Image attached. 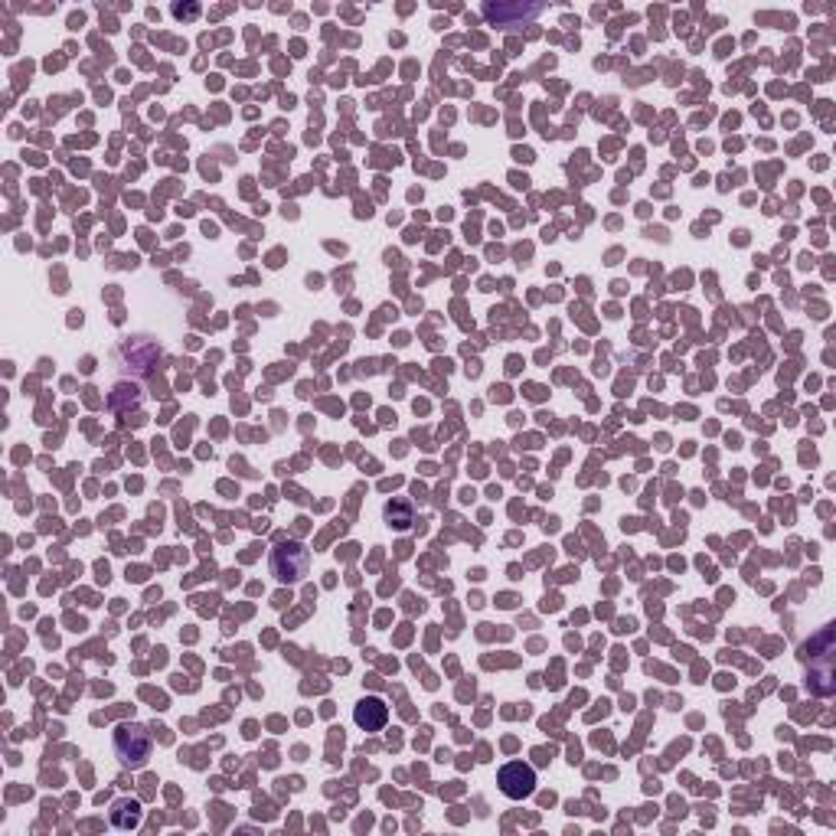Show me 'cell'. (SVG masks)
Segmentation results:
<instances>
[{"mask_svg":"<svg viewBox=\"0 0 836 836\" xmlns=\"http://www.w3.org/2000/svg\"><path fill=\"white\" fill-rule=\"evenodd\" d=\"M108 817H112V823H115L118 830H134L141 823V807L134 804V801H118Z\"/></svg>","mask_w":836,"mask_h":836,"instance_id":"8","label":"cell"},{"mask_svg":"<svg viewBox=\"0 0 836 836\" xmlns=\"http://www.w3.org/2000/svg\"><path fill=\"white\" fill-rule=\"evenodd\" d=\"M311 565V552L301 543H278L272 549V575L278 582H301Z\"/></svg>","mask_w":836,"mask_h":836,"instance_id":"4","label":"cell"},{"mask_svg":"<svg viewBox=\"0 0 836 836\" xmlns=\"http://www.w3.org/2000/svg\"><path fill=\"white\" fill-rule=\"evenodd\" d=\"M115 755L125 768H144L151 758V732L138 722H125L115 729Z\"/></svg>","mask_w":836,"mask_h":836,"instance_id":"2","label":"cell"},{"mask_svg":"<svg viewBox=\"0 0 836 836\" xmlns=\"http://www.w3.org/2000/svg\"><path fill=\"white\" fill-rule=\"evenodd\" d=\"M115 360L125 366L128 376H141V373H151L157 366V360H161V347H157L151 337H128L118 347Z\"/></svg>","mask_w":836,"mask_h":836,"instance_id":"3","label":"cell"},{"mask_svg":"<svg viewBox=\"0 0 836 836\" xmlns=\"http://www.w3.org/2000/svg\"><path fill=\"white\" fill-rule=\"evenodd\" d=\"M543 14V4H530V7H523V4H487L484 7V17L490 23H500V27H516V20H530V17H539Z\"/></svg>","mask_w":836,"mask_h":836,"instance_id":"7","label":"cell"},{"mask_svg":"<svg viewBox=\"0 0 836 836\" xmlns=\"http://www.w3.org/2000/svg\"><path fill=\"white\" fill-rule=\"evenodd\" d=\"M833 627H820L817 637H810V644L804 647V657L810 663V690L817 696H830L836 690L833 683Z\"/></svg>","mask_w":836,"mask_h":836,"instance_id":"1","label":"cell"},{"mask_svg":"<svg viewBox=\"0 0 836 836\" xmlns=\"http://www.w3.org/2000/svg\"><path fill=\"white\" fill-rule=\"evenodd\" d=\"M497 784H500L503 797L523 801V797H530L536 791V771L530 765H523V761H510V765L500 768Z\"/></svg>","mask_w":836,"mask_h":836,"instance_id":"5","label":"cell"},{"mask_svg":"<svg viewBox=\"0 0 836 836\" xmlns=\"http://www.w3.org/2000/svg\"><path fill=\"white\" fill-rule=\"evenodd\" d=\"M353 722L360 725L363 732H379V729H386V722H389V706H386V699H379V696H366L356 703L353 709Z\"/></svg>","mask_w":836,"mask_h":836,"instance_id":"6","label":"cell"}]
</instances>
